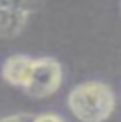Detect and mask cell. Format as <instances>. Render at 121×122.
Returning a JSON list of instances; mask_svg holds the SVG:
<instances>
[{
	"instance_id": "obj_7",
	"label": "cell",
	"mask_w": 121,
	"mask_h": 122,
	"mask_svg": "<svg viewBox=\"0 0 121 122\" xmlns=\"http://www.w3.org/2000/svg\"><path fill=\"white\" fill-rule=\"evenodd\" d=\"M34 122H66V121L55 113H41L34 116Z\"/></svg>"
},
{
	"instance_id": "obj_2",
	"label": "cell",
	"mask_w": 121,
	"mask_h": 122,
	"mask_svg": "<svg viewBox=\"0 0 121 122\" xmlns=\"http://www.w3.org/2000/svg\"><path fill=\"white\" fill-rule=\"evenodd\" d=\"M61 81L63 69L55 58H51V56L34 58L23 90L31 98L43 99L54 95L60 89Z\"/></svg>"
},
{
	"instance_id": "obj_5",
	"label": "cell",
	"mask_w": 121,
	"mask_h": 122,
	"mask_svg": "<svg viewBox=\"0 0 121 122\" xmlns=\"http://www.w3.org/2000/svg\"><path fill=\"white\" fill-rule=\"evenodd\" d=\"M40 0H0V8L6 9H17L26 14H32L37 9Z\"/></svg>"
},
{
	"instance_id": "obj_4",
	"label": "cell",
	"mask_w": 121,
	"mask_h": 122,
	"mask_svg": "<svg viewBox=\"0 0 121 122\" xmlns=\"http://www.w3.org/2000/svg\"><path fill=\"white\" fill-rule=\"evenodd\" d=\"M29 14L17 9L0 8V40H11L22 34Z\"/></svg>"
},
{
	"instance_id": "obj_1",
	"label": "cell",
	"mask_w": 121,
	"mask_h": 122,
	"mask_svg": "<svg viewBox=\"0 0 121 122\" xmlns=\"http://www.w3.org/2000/svg\"><path fill=\"white\" fill-rule=\"evenodd\" d=\"M115 95L106 82L86 81L69 92L67 107L81 122H104L115 110Z\"/></svg>"
},
{
	"instance_id": "obj_6",
	"label": "cell",
	"mask_w": 121,
	"mask_h": 122,
	"mask_svg": "<svg viewBox=\"0 0 121 122\" xmlns=\"http://www.w3.org/2000/svg\"><path fill=\"white\" fill-rule=\"evenodd\" d=\"M34 116L32 113H14V114H8V116H2L0 122H34Z\"/></svg>"
},
{
	"instance_id": "obj_3",
	"label": "cell",
	"mask_w": 121,
	"mask_h": 122,
	"mask_svg": "<svg viewBox=\"0 0 121 122\" xmlns=\"http://www.w3.org/2000/svg\"><path fill=\"white\" fill-rule=\"evenodd\" d=\"M32 60L28 55H22V53H16V55L8 56L2 64V76L6 82H9L14 87H22L26 84L29 70L32 66Z\"/></svg>"
}]
</instances>
